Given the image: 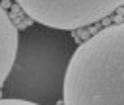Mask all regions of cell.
<instances>
[{"label":"cell","mask_w":124,"mask_h":105,"mask_svg":"<svg viewBox=\"0 0 124 105\" xmlns=\"http://www.w3.org/2000/svg\"><path fill=\"white\" fill-rule=\"evenodd\" d=\"M78 43L70 31L33 23L19 31L17 49L2 86V97L33 105H56Z\"/></svg>","instance_id":"cell-1"},{"label":"cell","mask_w":124,"mask_h":105,"mask_svg":"<svg viewBox=\"0 0 124 105\" xmlns=\"http://www.w3.org/2000/svg\"><path fill=\"white\" fill-rule=\"evenodd\" d=\"M64 105H124V21L81 41L70 60Z\"/></svg>","instance_id":"cell-2"},{"label":"cell","mask_w":124,"mask_h":105,"mask_svg":"<svg viewBox=\"0 0 124 105\" xmlns=\"http://www.w3.org/2000/svg\"><path fill=\"white\" fill-rule=\"evenodd\" d=\"M33 23L76 31L89 27L116 10L124 8V0H14Z\"/></svg>","instance_id":"cell-3"},{"label":"cell","mask_w":124,"mask_h":105,"mask_svg":"<svg viewBox=\"0 0 124 105\" xmlns=\"http://www.w3.org/2000/svg\"><path fill=\"white\" fill-rule=\"evenodd\" d=\"M17 37H19V29L10 18L4 4L0 2V89L12 68L16 49H17Z\"/></svg>","instance_id":"cell-4"},{"label":"cell","mask_w":124,"mask_h":105,"mask_svg":"<svg viewBox=\"0 0 124 105\" xmlns=\"http://www.w3.org/2000/svg\"><path fill=\"white\" fill-rule=\"evenodd\" d=\"M0 105H33V103H27V101H17V99H6V97H0Z\"/></svg>","instance_id":"cell-5"}]
</instances>
